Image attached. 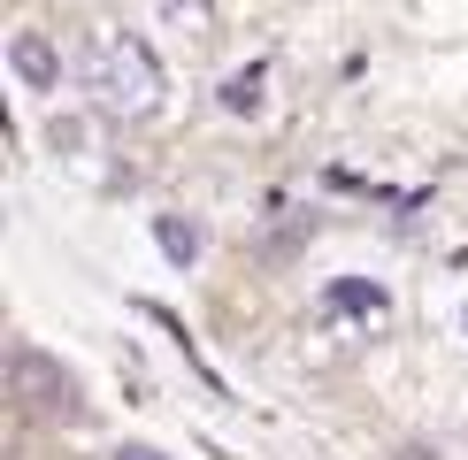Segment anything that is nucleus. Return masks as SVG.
Masks as SVG:
<instances>
[{
	"label": "nucleus",
	"instance_id": "39448f33",
	"mask_svg": "<svg viewBox=\"0 0 468 460\" xmlns=\"http://www.w3.org/2000/svg\"><path fill=\"white\" fill-rule=\"evenodd\" d=\"M154 246H162V261L169 268H192V261H200V223H185V215H162V223H154Z\"/></svg>",
	"mask_w": 468,
	"mask_h": 460
},
{
	"label": "nucleus",
	"instance_id": "0eeeda50",
	"mask_svg": "<svg viewBox=\"0 0 468 460\" xmlns=\"http://www.w3.org/2000/svg\"><path fill=\"white\" fill-rule=\"evenodd\" d=\"M162 16H169V24H200L207 8H200V0H162Z\"/></svg>",
	"mask_w": 468,
	"mask_h": 460
},
{
	"label": "nucleus",
	"instance_id": "7ed1b4c3",
	"mask_svg": "<svg viewBox=\"0 0 468 460\" xmlns=\"http://www.w3.org/2000/svg\"><path fill=\"white\" fill-rule=\"evenodd\" d=\"M8 62H16V85H31V92H54V85H62V54H54L47 31H16V38H8Z\"/></svg>",
	"mask_w": 468,
	"mask_h": 460
},
{
	"label": "nucleus",
	"instance_id": "6e6552de",
	"mask_svg": "<svg viewBox=\"0 0 468 460\" xmlns=\"http://www.w3.org/2000/svg\"><path fill=\"white\" fill-rule=\"evenodd\" d=\"M115 460H169V453H154V445H139V437H131V445H115Z\"/></svg>",
	"mask_w": 468,
	"mask_h": 460
},
{
	"label": "nucleus",
	"instance_id": "f03ea898",
	"mask_svg": "<svg viewBox=\"0 0 468 460\" xmlns=\"http://www.w3.org/2000/svg\"><path fill=\"white\" fill-rule=\"evenodd\" d=\"M8 376H16V392H24L38 414H77V407H85V399H77V383H69V369H54L47 353H16Z\"/></svg>",
	"mask_w": 468,
	"mask_h": 460
},
{
	"label": "nucleus",
	"instance_id": "423d86ee",
	"mask_svg": "<svg viewBox=\"0 0 468 460\" xmlns=\"http://www.w3.org/2000/svg\"><path fill=\"white\" fill-rule=\"evenodd\" d=\"M223 108H230V115H253V108H261V62L239 69V77H223Z\"/></svg>",
	"mask_w": 468,
	"mask_h": 460
},
{
	"label": "nucleus",
	"instance_id": "f257e3e1",
	"mask_svg": "<svg viewBox=\"0 0 468 460\" xmlns=\"http://www.w3.org/2000/svg\"><path fill=\"white\" fill-rule=\"evenodd\" d=\"M92 92H101V108H108V115H123V123H146V115H162V100H169V77H162V62H154L146 38L108 31V38H101V54H92Z\"/></svg>",
	"mask_w": 468,
	"mask_h": 460
},
{
	"label": "nucleus",
	"instance_id": "20e7f679",
	"mask_svg": "<svg viewBox=\"0 0 468 460\" xmlns=\"http://www.w3.org/2000/svg\"><path fill=\"white\" fill-rule=\"evenodd\" d=\"M323 307H330L338 322H377L384 307H392V292L368 284V277H330V284H323Z\"/></svg>",
	"mask_w": 468,
	"mask_h": 460
}]
</instances>
